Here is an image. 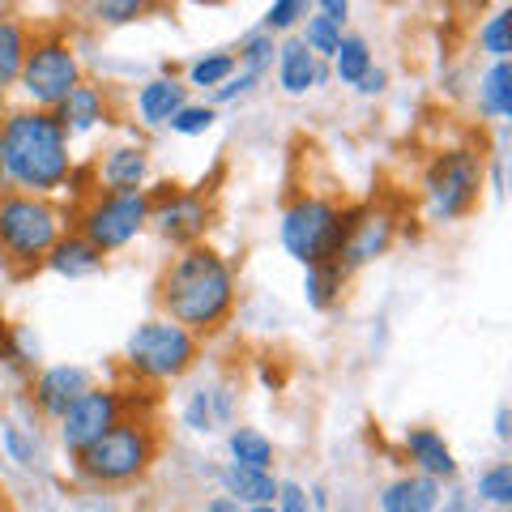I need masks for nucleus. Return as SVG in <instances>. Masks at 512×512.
I'll return each mask as SVG.
<instances>
[{"instance_id": "f257e3e1", "label": "nucleus", "mask_w": 512, "mask_h": 512, "mask_svg": "<svg viewBox=\"0 0 512 512\" xmlns=\"http://www.w3.org/2000/svg\"><path fill=\"white\" fill-rule=\"evenodd\" d=\"M73 150L56 111H0V184L26 197H56L69 184Z\"/></svg>"}, {"instance_id": "f03ea898", "label": "nucleus", "mask_w": 512, "mask_h": 512, "mask_svg": "<svg viewBox=\"0 0 512 512\" xmlns=\"http://www.w3.org/2000/svg\"><path fill=\"white\" fill-rule=\"evenodd\" d=\"M158 308L192 338L218 333L235 312V269L210 244L175 252L158 274Z\"/></svg>"}, {"instance_id": "7ed1b4c3", "label": "nucleus", "mask_w": 512, "mask_h": 512, "mask_svg": "<svg viewBox=\"0 0 512 512\" xmlns=\"http://www.w3.org/2000/svg\"><path fill=\"white\" fill-rule=\"evenodd\" d=\"M64 227L69 222L52 197L0 192V261H9L18 274H30L47 261Z\"/></svg>"}, {"instance_id": "20e7f679", "label": "nucleus", "mask_w": 512, "mask_h": 512, "mask_svg": "<svg viewBox=\"0 0 512 512\" xmlns=\"http://www.w3.org/2000/svg\"><path fill=\"white\" fill-rule=\"evenodd\" d=\"M82 82H86V69H82V56H77L69 30L64 26L30 30V52L22 64V77H18L26 107L56 111Z\"/></svg>"}, {"instance_id": "39448f33", "label": "nucleus", "mask_w": 512, "mask_h": 512, "mask_svg": "<svg viewBox=\"0 0 512 512\" xmlns=\"http://www.w3.org/2000/svg\"><path fill=\"white\" fill-rule=\"evenodd\" d=\"M77 461V474L86 483H99V487H120V483H137L146 478L150 466L158 461V431L150 419H124L99 436L90 448L73 457Z\"/></svg>"}, {"instance_id": "423d86ee", "label": "nucleus", "mask_w": 512, "mask_h": 512, "mask_svg": "<svg viewBox=\"0 0 512 512\" xmlns=\"http://www.w3.org/2000/svg\"><path fill=\"white\" fill-rule=\"evenodd\" d=\"M350 218H355V210H342L338 201L303 192V197H295L282 210L278 239H282L286 256H295L303 269L320 265V261H338L346 231H350Z\"/></svg>"}, {"instance_id": "0eeeda50", "label": "nucleus", "mask_w": 512, "mask_h": 512, "mask_svg": "<svg viewBox=\"0 0 512 512\" xmlns=\"http://www.w3.org/2000/svg\"><path fill=\"white\" fill-rule=\"evenodd\" d=\"M197 355H201V338H192L188 329H180L167 316L141 320L124 342V367L146 384L180 380L184 372H192Z\"/></svg>"}, {"instance_id": "6e6552de", "label": "nucleus", "mask_w": 512, "mask_h": 512, "mask_svg": "<svg viewBox=\"0 0 512 512\" xmlns=\"http://www.w3.org/2000/svg\"><path fill=\"white\" fill-rule=\"evenodd\" d=\"M483 180H487V154L457 146L431 158V167L423 175V201H427V218L431 222H457L466 218L478 197H483Z\"/></svg>"}, {"instance_id": "1a4fd4ad", "label": "nucleus", "mask_w": 512, "mask_h": 512, "mask_svg": "<svg viewBox=\"0 0 512 512\" xmlns=\"http://www.w3.org/2000/svg\"><path fill=\"white\" fill-rule=\"evenodd\" d=\"M69 227L103 256L128 248L141 231H150V197L146 192H94L73 214Z\"/></svg>"}, {"instance_id": "9d476101", "label": "nucleus", "mask_w": 512, "mask_h": 512, "mask_svg": "<svg viewBox=\"0 0 512 512\" xmlns=\"http://www.w3.org/2000/svg\"><path fill=\"white\" fill-rule=\"evenodd\" d=\"M150 197V231L171 248H192L201 244L205 231L214 227V205L201 188H180V184H154Z\"/></svg>"}, {"instance_id": "9b49d317", "label": "nucleus", "mask_w": 512, "mask_h": 512, "mask_svg": "<svg viewBox=\"0 0 512 512\" xmlns=\"http://www.w3.org/2000/svg\"><path fill=\"white\" fill-rule=\"evenodd\" d=\"M124 419V406H120V389H107V384H94L86 389L77 402L64 410L60 427V444L69 448V457H77L82 448H90L99 436H107L111 427Z\"/></svg>"}, {"instance_id": "f8f14e48", "label": "nucleus", "mask_w": 512, "mask_h": 512, "mask_svg": "<svg viewBox=\"0 0 512 512\" xmlns=\"http://www.w3.org/2000/svg\"><path fill=\"white\" fill-rule=\"evenodd\" d=\"M393 235H397V218L389 210H376V205H363V210H355V218H350L338 265L346 274H355V269L380 261V256L393 248Z\"/></svg>"}, {"instance_id": "ddd939ff", "label": "nucleus", "mask_w": 512, "mask_h": 512, "mask_svg": "<svg viewBox=\"0 0 512 512\" xmlns=\"http://www.w3.org/2000/svg\"><path fill=\"white\" fill-rule=\"evenodd\" d=\"M86 389H94V376L82 363H47L35 372V380H30V397H35L39 414L43 419H56V423Z\"/></svg>"}, {"instance_id": "4468645a", "label": "nucleus", "mask_w": 512, "mask_h": 512, "mask_svg": "<svg viewBox=\"0 0 512 512\" xmlns=\"http://www.w3.org/2000/svg\"><path fill=\"white\" fill-rule=\"evenodd\" d=\"M150 180V150L141 141H124V146L103 150L94 163V184L99 192H146Z\"/></svg>"}, {"instance_id": "2eb2a0df", "label": "nucleus", "mask_w": 512, "mask_h": 512, "mask_svg": "<svg viewBox=\"0 0 512 512\" xmlns=\"http://www.w3.org/2000/svg\"><path fill=\"white\" fill-rule=\"evenodd\" d=\"M188 103H192L188 99V86L175 77L171 64H167V73L150 77V82H141L137 94H133V111H137L141 128H167Z\"/></svg>"}, {"instance_id": "dca6fc26", "label": "nucleus", "mask_w": 512, "mask_h": 512, "mask_svg": "<svg viewBox=\"0 0 512 512\" xmlns=\"http://www.w3.org/2000/svg\"><path fill=\"white\" fill-rule=\"evenodd\" d=\"M402 448H406V457H410L414 474L436 478L440 487L457 478V457H453V448H448V440L440 436L436 427H406Z\"/></svg>"}, {"instance_id": "f3484780", "label": "nucleus", "mask_w": 512, "mask_h": 512, "mask_svg": "<svg viewBox=\"0 0 512 512\" xmlns=\"http://www.w3.org/2000/svg\"><path fill=\"white\" fill-rule=\"evenodd\" d=\"M231 419H235V389L231 384H205V389H197L184 402V427L201 431V436L227 427Z\"/></svg>"}, {"instance_id": "a211bd4d", "label": "nucleus", "mask_w": 512, "mask_h": 512, "mask_svg": "<svg viewBox=\"0 0 512 512\" xmlns=\"http://www.w3.org/2000/svg\"><path fill=\"white\" fill-rule=\"evenodd\" d=\"M56 120L64 124L69 141L94 133L99 124H107V90H103V86H94V82H82V86L69 94V99L56 107Z\"/></svg>"}, {"instance_id": "6ab92c4d", "label": "nucleus", "mask_w": 512, "mask_h": 512, "mask_svg": "<svg viewBox=\"0 0 512 512\" xmlns=\"http://www.w3.org/2000/svg\"><path fill=\"white\" fill-rule=\"evenodd\" d=\"M274 69H278V90L291 94V99L316 90V69H320V60L299 43V35H286V39L278 43Z\"/></svg>"}, {"instance_id": "aec40b11", "label": "nucleus", "mask_w": 512, "mask_h": 512, "mask_svg": "<svg viewBox=\"0 0 512 512\" xmlns=\"http://www.w3.org/2000/svg\"><path fill=\"white\" fill-rule=\"evenodd\" d=\"M440 495H444V487L436 478H423V474L410 470L380 491V512H436Z\"/></svg>"}, {"instance_id": "412c9836", "label": "nucleus", "mask_w": 512, "mask_h": 512, "mask_svg": "<svg viewBox=\"0 0 512 512\" xmlns=\"http://www.w3.org/2000/svg\"><path fill=\"white\" fill-rule=\"evenodd\" d=\"M103 261L107 256L99 252V248H90L82 235L77 231H64L60 239H56V248L47 252V269L52 274H60V278H69V282H77V278H90V274H99L103 269Z\"/></svg>"}, {"instance_id": "4be33fe9", "label": "nucleus", "mask_w": 512, "mask_h": 512, "mask_svg": "<svg viewBox=\"0 0 512 512\" xmlns=\"http://www.w3.org/2000/svg\"><path fill=\"white\" fill-rule=\"evenodd\" d=\"M218 478H222V495H231V500L244 504V508L278 500V474L274 470H248V466H231L227 461V466L218 470Z\"/></svg>"}, {"instance_id": "5701e85b", "label": "nucleus", "mask_w": 512, "mask_h": 512, "mask_svg": "<svg viewBox=\"0 0 512 512\" xmlns=\"http://www.w3.org/2000/svg\"><path fill=\"white\" fill-rule=\"evenodd\" d=\"M26 52H30V22L5 9L0 13V94L18 86Z\"/></svg>"}, {"instance_id": "b1692460", "label": "nucleus", "mask_w": 512, "mask_h": 512, "mask_svg": "<svg viewBox=\"0 0 512 512\" xmlns=\"http://www.w3.org/2000/svg\"><path fill=\"white\" fill-rule=\"evenodd\" d=\"M478 111H483V120H495L504 124L512 116V64L508 60H491L483 77H478Z\"/></svg>"}, {"instance_id": "393cba45", "label": "nucleus", "mask_w": 512, "mask_h": 512, "mask_svg": "<svg viewBox=\"0 0 512 512\" xmlns=\"http://www.w3.org/2000/svg\"><path fill=\"white\" fill-rule=\"evenodd\" d=\"M227 453H231V466H248V470H274V457H278L274 440L248 423L227 431Z\"/></svg>"}, {"instance_id": "a878e982", "label": "nucleus", "mask_w": 512, "mask_h": 512, "mask_svg": "<svg viewBox=\"0 0 512 512\" xmlns=\"http://www.w3.org/2000/svg\"><path fill=\"white\" fill-rule=\"evenodd\" d=\"M346 269L338 261H320V265H308L303 269V299H308V308L316 312H329L333 303L342 299L346 291Z\"/></svg>"}, {"instance_id": "bb28decb", "label": "nucleus", "mask_w": 512, "mask_h": 512, "mask_svg": "<svg viewBox=\"0 0 512 512\" xmlns=\"http://www.w3.org/2000/svg\"><path fill=\"white\" fill-rule=\"evenodd\" d=\"M372 69H376V60H372V43H367L363 35H342L338 52H333V60H329V73L338 77L342 86H359Z\"/></svg>"}, {"instance_id": "cd10ccee", "label": "nucleus", "mask_w": 512, "mask_h": 512, "mask_svg": "<svg viewBox=\"0 0 512 512\" xmlns=\"http://www.w3.org/2000/svg\"><path fill=\"white\" fill-rule=\"evenodd\" d=\"M274 60H278V39L265 35L261 26L248 30V35L239 39V47H235V69L256 77V82H265V77L274 73Z\"/></svg>"}, {"instance_id": "c85d7f7f", "label": "nucleus", "mask_w": 512, "mask_h": 512, "mask_svg": "<svg viewBox=\"0 0 512 512\" xmlns=\"http://www.w3.org/2000/svg\"><path fill=\"white\" fill-rule=\"evenodd\" d=\"M235 77V52H227V47H222V52H205V56H197L188 64V90H218V86H227Z\"/></svg>"}, {"instance_id": "c756f323", "label": "nucleus", "mask_w": 512, "mask_h": 512, "mask_svg": "<svg viewBox=\"0 0 512 512\" xmlns=\"http://www.w3.org/2000/svg\"><path fill=\"white\" fill-rule=\"evenodd\" d=\"M346 30L338 22H329V18H320V13L312 9L308 18H303V30H299V43L308 47V52L316 60H333V52H338V43H342Z\"/></svg>"}, {"instance_id": "7c9ffc66", "label": "nucleus", "mask_w": 512, "mask_h": 512, "mask_svg": "<svg viewBox=\"0 0 512 512\" xmlns=\"http://www.w3.org/2000/svg\"><path fill=\"white\" fill-rule=\"evenodd\" d=\"M478 47H483L491 60L512 56V9L508 5H500L491 18H483V26H478Z\"/></svg>"}, {"instance_id": "2f4dec72", "label": "nucleus", "mask_w": 512, "mask_h": 512, "mask_svg": "<svg viewBox=\"0 0 512 512\" xmlns=\"http://www.w3.org/2000/svg\"><path fill=\"white\" fill-rule=\"evenodd\" d=\"M474 500L491 504V508H508L512 504V461H495V466H487L483 474H478Z\"/></svg>"}, {"instance_id": "473e14b6", "label": "nucleus", "mask_w": 512, "mask_h": 512, "mask_svg": "<svg viewBox=\"0 0 512 512\" xmlns=\"http://www.w3.org/2000/svg\"><path fill=\"white\" fill-rule=\"evenodd\" d=\"M308 5H303V0H274V5L265 9V18H261V30L265 35H291L295 26H303V18H308Z\"/></svg>"}, {"instance_id": "72a5a7b5", "label": "nucleus", "mask_w": 512, "mask_h": 512, "mask_svg": "<svg viewBox=\"0 0 512 512\" xmlns=\"http://www.w3.org/2000/svg\"><path fill=\"white\" fill-rule=\"evenodd\" d=\"M214 124H218V111L210 103H188L167 128L171 133H180V137H201V133H210Z\"/></svg>"}, {"instance_id": "f704fd0d", "label": "nucleus", "mask_w": 512, "mask_h": 512, "mask_svg": "<svg viewBox=\"0 0 512 512\" xmlns=\"http://www.w3.org/2000/svg\"><path fill=\"white\" fill-rule=\"evenodd\" d=\"M146 9H150L146 0H99V5H90L94 22H103V26H128V22H137Z\"/></svg>"}, {"instance_id": "c9c22d12", "label": "nucleus", "mask_w": 512, "mask_h": 512, "mask_svg": "<svg viewBox=\"0 0 512 512\" xmlns=\"http://www.w3.org/2000/svg\"><path fill=\"white\" fill-rule=\"evenodd\" d=\"M0 448H5V453L18 461V466H35V461H39L35 440H30L18 423H5V427H0Z\"/></svg>"}, {"instance_id": "e433bc0d", "label": "nucleus", "mask_w": 512, "mask_h": 512, "mask_svg": "<svg viewBox=\"0 0 512 512\" xmlns=\"http://www.w3.org/2000/svg\"><path fill=\"white\" fill-rule=\"evenodd\" d=\"M256 86H261V82H256V77H248V73H239V69H235L231 82H227V86H218V90L210 94V107L218 111V107H227V103L248 99V94H256Z\"/></svg>"}, {"instance_id": "4c0bfd02", "label": "nucleus", "mask_w": 512, "mask_h": 512, "mask_svg": "<svg viewBox=\"0 0 512 512\" xmlns=\"http://www.w3.org/2000/svg\"><path fill=\"white\" fill-rule=\"evenodd\" d=\"M278 512H312L308 504V487L295 483V478H278V500H274Z\"/></svg>"}, {"instance_id": "58836bf2", "label": "nucleus", "mask_w": 512, "mask_h": 512, "mask_svg": "<svg viewBox=\"0 0 512 512\" xmlns=\"http://www.w3.org/2000/svg\"><path fill=\"white\" fill-rule=\"evenodd\" d=\"M483 504L474 500V495H466V491H453V495H440V508L436 512H478Z\"/></svg>"}, {"instance_id": "ea45409f", "label": "nucleus", "mask_w": 512, "mask_h": 512, "mask_svg": "<svg viewBox=\"0 0 512 512\" xmlns=\"http://www.w3.org/2000/svg\"><path fill=\"white\" fill-rule=\"evenodd\" d=\"M355 90L363 94V99H380V94L389 90V73H384V69H372V73H367Z\"/></svg>"}, {"instance_id": "a19ab883", "label": "nucleus", "mask_w": 512, "mask_h": 512, "mask_svg": "<svg viewBox=\"0 0 512 512\" xmlns=\"http://www.w3.org/2000/svg\"><path fill=\"white\" fill-rule=\"evenodd\" d=\"M316 13H320V18H329V22H338V26L346 30L350 5H346V0H320V5H316Z\"/></svg>"}, {"instance_id": "79ce46f5", "label": "nucleus", "mask_w": 512, "mask_h": 512, "mask_svg": "<svg viewBox=\"0 0 512 512\" xmlns=\"http://www.w3.org/2000/svg\"><path fill=\"white\" fill-rule=\"evenodd\" d=\"M205 512H244V504H235L231 495H214V500H205Z\"/></svg>"}, {"instance_id": "37998d69", "label": "nucleus", "mask_w": 512, "mask_h": 512, "mask_svg": "<svg viewBox=\"0 0 512 512\" xmlns=\"http://www.w3.org/2000/svg\"><path fill=\"white\" fill-rule=\"evenodd\" d=\"M508 423H512V419H508V406H500V410H495V440H508V436H512Z\"/></svg>"}, {"instance_id": "c03bdc74", "label": "nucleus", "mask_w": 512, "mask_h": 512, "mask_svg": "<svg viewBox=\"0 0 512 512\" xmlns=\"http://www.w3.org/2000/svg\"><path fill=\"white\" fill-rule=\"evenodd\" d=\"M308 504H312V512H320V508H329V491H325V487H320V483H316V487L308 491Z\"/></svg>"}, {"instance_id": "a18cd8bd", "label": "nucleus", "mask_w": 512, "mask_h": 512, "mask_svg": "<svg viewBox=\"0 0 512 512\" xmlns=\"http://www.w3.org/2000/svg\"><path fill=\"white\" fill-rule=\"evenodd\" d=\"M491 192H495V197H504V171H500V158L491 163Z\"/></svg>"}, {"instance_id": "49530a36", "label": "nucleus", "mask_w": 512, "mask_h": 512, "mask_svg": "<svg viewBox=\"0 0 512 512\" xmlns=\"http://www.w3.org/2000/svg\"><path fill=\"white\" fill-rule=\"evenodd\" d=\"M9 320H5V312H0V355H5V346H9Z\"/></svg>"}, {"instance_id": "de8ad7c7", "label": "nucleus", "mask_w": 512, "mask_h": 512, "mask_svg": "<svg viewBox=\"0 0 512 512\" xmlns=\"http://www.w3.org/2000/svg\"><path fill=\"white\" fill-rule=\"evenodd\" d=\"M244 512H278L274 504H252V508H244Z\"/></svg>"}, {"instance_id": "09e8293b", "label": "nucleus", "mask_w": 512, "mask_h": 512, "mask_svg": "<svg viewBox=\"0 0 512 512\" xmlns=\"http://www.w3.org/2000/svg\"><path fill=\"white\" fill-rule=\"evenodd\" d=\"M0 512H9V500H5V491H0Z\"/></svg>"}]
</instances>
